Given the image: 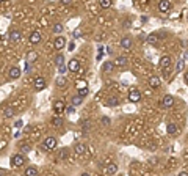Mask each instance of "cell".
Returning <instances> with one entry per match:
<instances>
[{
    "label": "cell",
    "instance_id": "obj_1",
    "mask_svg": "<svg viewBox=\"0 0 188 176\" xmlns=\"http://www.w3.org/2000/svg\"><path fill=\"white\" fill-rule=\"evenodd\" d=\"M56 148V138L55 137H47L44 138V145H42V151H50V149Z\"/></svg>",
    "mask_w": 188,
    "mask_h": 176
},
{
    "label": "cell",
    "instance_id": "obj_2",
    "mask_svg": "<svg viewBox=\"0 0 188 176\" xmlns=\"http://www.w3.org/2000/svg\"><path fill=\"white\" fill-rule=\"evenodd\" d=\"M25 164V156L23 154H14L11 157V165L13 167H21V165Z\"/></svg>",
    "mask_w": 188,
    "mask_h": 176
},
{
    "label": "cell",
    "instance_id": "obj_3",
    "mask_svg": "<svg viewBox=\"0 0 188 176\" xmlns=\"http://www.w3.org/2000/svg\"><path fill=\"white\" fill-rule=\"evenodd\" d=\"M33 87H35L36 91H41V90L46 88V79L42 77V76H38V77L35 79V82H33Z\"/></svg>",
    "mask_w": 188,
    "mask_h": 176
},
{
    "label": "cell",
    "instance_id": "obj_4",
    "mask_svg": "<svg viewBox=\"0 0 188 176\" xmlns=\"http://www.w3.org/2000/svg\"><path fill=\"white\" fill-rule=\"evenodd\" d=\"M21 74H22V71H21V68H19V66H11V68H9V71H8V76H9V79H11V80L19 79V77H21Z\"/></svg>",
    "mask_w": 188,
    "mask_h": 176
},
{
    "label": "cell",
    "instance_id": "obj_5",
    "mask_svg": "<svg viewBox=\"0 0 188 176\" xmlns=\"http://www.w3.org/2000/svg\"><path fill=\"white\" fill-rule=\"evenodd\" d=\"M171 65H173V58H171L169 55H163V57L160 58V68L162 69L171 68Z\"/></svg>",
    "mask_w": 188,
    "mask_h": 176
},
{
    "label": "cell",
    "instance_id": "obj_6",
    "mask_svg": "<svg viewBox=\"0 0 188 176\" xmlns=\"http://www.w3.org/2000/svg\"><path fill=\"white\" fill-rule=\"evenodd\" d=\"M129 101L130 102H140L141 101V93L136 88H132L129 93Z\"/></svg>",
    "mask_w": 188,
    "mask_h": 176
},
{
    "label": "cell",
    "instance_id": "obj_7",
    "mask_svg": "<svg viewBox=\"0 0 188 176\" xmlns=\"http://www.w3.org/2000/svg\"><path fill=\"white\" fill-rule=\"evenodd\" d=\"M53 46H55L56 51H61V49L66 46V38H64V36H61V35H58V36L55 38V42H53Z\"/></svg>",
    "mask_w": 188,
    "mask_h": 176
},
{
    "label": "cell",
    "instance_id": "obj_8",
    "mask_svg": "<svg viewBox=\"0 0 188 176\" xmlns=\"http://www.w3.org/2000/svg\"><path fill=\"white\" fill-rule=\"evenodd\" d=\"M68 69H69V71H72V72L80 71V61H79L77 58L69 60V63H68Z\"/></svg>",
    "mask_w": 188,
    "mask_h": 176
},
{
    "label": "cell",
    "instance_id": "obj_9",
    "mask_svg": "<svg viewBox=\"0 0 188 176\" xmlns=\"http://www.w3.org/2000/svg\"><path fill=\"white\" fill-rule=\"evenodd\" d=\"M174 105V98L171 94H166L163 98V101H162V107H164V109H171Z\"/></svg>",
    "mask_w": 188,
    "mask_h": 176
},
{
    "label": "cell",
    "instance_id": "obj_10",
    "mask_svg": "<svg viewBox=\"0 0 188 176\" xmlns=\"http://www.w3.org/2000/svg\"><path fill=\"white\" fill-rule=\"evenodd\" d=\"M158 9L162 13H168L171 9V2L169 0H160L158 2Z\"/></svg>",
    "mask_w": 188,
    "mask_h": 176
},
{
    "label": "cell",
    "instance_id": "obj_11",
    "mask_svg": "<svg viewBox=\"0 0 188 176\" xmlns=\"http://www.w3.org/2000/svg\"><path fill=\"white\" fill-rule=\"evenodd\" d=\"M41 33L39 32H33V33H30V38H28V42L30 44H38L39 41H41Z\"/></svg>",
    "mask_w": 188,
    "mask_h": 176
},
{
    "label": "cell",
    "instance_id": "obj_12",
    "mask_svg": "<svg viewBox=\"0 0 188 176\" xmlns=\"http://www.w3.org/2000/svg\"><path fill=\"white\" fill-rule=\"evenodd\" d=\"M9 39H11L13 42H19L22 39L21 32H19V30H11V32H9Z\"/></svg>",
    "mask_w": 188,
    "mask_h": 176
},
{
    "label": "cell",
    "instance_id": "obj_13",
    "mask_svg": "<svg viewBox=\"0 0 188 176\" xmlns=\"http://www.w3.org/2000/svg\"><path fill=\"white\" fill-rule=\"evenodd\" d=\"M160 84H162V80H160L158 76H152V77L149 79V85H150V88H158V87H160Z\"/></svg>",
    "mask_w": 188,
    "mask_h": 176
},
{
    "label": "cell",
    "instance_id": "obj_14",
    "mask_svg": "<svg viewBox=\"0 0 188 176\" xmlns=\"http://www.w3.org/2000/svg\"><path fill=\"white\" fill-rule=\"evenodd\" d=\"M121 47H124V49L132 47V38H130V36H124V38L121 39Z\"/></svg>",
    "mask_w": 188,
    "mask_h": 176
},
{
    "label": "cell",
    "instance_id": "obj_15",
    "mask_svg": "<svg viewBox=\"0 0 188 176\" xmlns=\"http://www.w3.org/2000/svg\"><path fill=\"white\" fill-rule=\"evenodd\" d=\"M53 109H55V112H56V113H63V112L66 110L64 102H63V101H56L55 104H53Z\"/></svg>",
    "mask_w": 188,
    "mask_h": 176
},
{
    "label": "cell",
    "instance_id": "obj_16",
    "mask_svg": "<svg viewBox=\"0 0 188 176\" xmlns=\"http://www.w3.org/2000/svg\"><path fill=\"white\" fill-rule=\"evenodd\" d=\"M177 131H179V127H177L176 124H174V123H169V124L166 126V132L169 135H176L177 134Z\"/></svg>",
    "mask_w": 188,
    "mask_h": 176
},
{
    "label": "cell",
    "instance_id": "obj_17",
    "mask_svg": "<svg viewBox=\"0 0 188 176\" xmlns=\"http://www.w3.org/2000/svg\"><path fill=\"white\" fill-rule=\"evenodd\" d=\"M85 149H86V146L83 143H77L75 146H74V152H75L77 156H82L83 152H85Z\"/></svg>",
    "mask_w": 188,
    "mask_h": 176
},
{
    "label": "cell",
    "instance_id": "obj_18",
    "mask_svg": "<svg viewBox=\"0 0 188 176\" xmlns=\"http://www.w3.org/2000/svg\"><path fill=\"white\" fill-rule=\"evenodd\" d=\"M113 69H115V63H113V61H105V63H103V66H102V71L103 72H111Z\"/></svg>",
    "mask_w": 188,
    "mask_h": 176
},
{
    "label": "cell",
    "instance_id": "obj_19",
    "mask_svg": "<svg viewBox=\"0 0 188 176\" xmlns=\"http://www.w3.org/2000/svg\"><path fill=\"white\" fill-rule=\"evenodd\" d=\"M107 105H108V107H116V105H119V98H116V96L108 98L107 99Z\"/></svg>",
    "mask_w": 188,
    "mask_h": 176
},
{
    "label": "cell",
    "instance_id": "obj_20",
    "mask_svg": "<svg viewBox=\"0 0 188 176\" xmlns=\"http://www.w3.org/2000/svg\"><path fill=\"white\" fill-rule=\"evenodd\" d=\"M23 175L25 176H38V170H36V167H28Z\"/></svg>",
    "mask_w": 188,
    "mask_h": 176
},
{
    "label": "cell",
    "instance_id": "obj_21",
    "mask_svg": "<svg viewBox=\"0 0 188 176\" xmlns=\"http://www.w3.org/2000/svg\"><path fill=\"white\" fill-rule=\"evenodd\" d=\"M36 58H38L36 52H33V51H32V52H28V54H27V63H28V65H30V63H33Z\"/></svg>",
    "mask_w": 188,
    "mask_h": 176
},
{
    "label": "cell",
    "instance_id": "obj_22",
    "mask_svg": "<svg viewBox=\"0 0 188 176\" xmlns=\"http://www.w3.org/2000/svg\"><path fill=\"white\" fill-rule=\"evenodd\" d=\"M117 171V165L116 164H108L107 165V173L108 175H113V173H116Z\"/></svg>",
    "mask_w": 188,
    "mask_h": 176
},
{
    "label": "cell",
    "instance_id": "obj_23",
    "mask_svg": "<svg viewBox=\"0 0 188 176\" xmlns=\"http://www.w3.org/2000/svg\"><path fill=\"white\" fill-rule=\"evenodd\" d=\"M82 101H83V98H82V96H79V94H77V96H74V98L70 99V102H72V105H74V107L80 105V104H82Z\"/></svg>",
    "mask_w": 188,
    "mask_h": 176
},
{
    "label": "cell",
    "instance_id": "obj_24",
    "mask_svg": "<svg viewBox=\"0 0 188 176\" xmlns=\"http://www.w3.org/2000/svg\"><path fill=\"white\" fill-rule=\"evenodd\" d=\"M66 85V77L64 76H60V77H56V87L58 88H63Z\"/></svg>",
    "mask_w": 188,
    "mask_h": 176
},
{
    "label": "cell",
    "instance_id": "obj_25",
    "mask_svg": "<svg viewBox=\"0 0 188 176\" xmlns=\"http://www.w3.org/2000/svg\"><path fill=\"white\" fill-rule=\"evenodd\" d=\"M111 0H99V5L102 6L103 9H107V8H110V6H111Z\"/></svg>",
    "mask_w": 188,
    "mask_h": 176
},
{
    "label": "cell",
    "instance_id": "obj_26",
    "mask_svg": "<svg viewBox=\"0 0 188 176\" xmlns=\"http://www.w3.org/2000/svg\"><path fill=\"white\" fill-rule=\"evenodd\" d=\"M52 124L55 126V127H60V126H63V119L60 117H53L52 118Z\"/></svg>",
    "mask_w": 188,
    "mask_h": 176
},
{
    "label": "cell",
    "instance_id": "obj_27",
    "mask_svg": "<svg viewBox=\"0 0 188 176\" xmlns=\"http://www.w3.org/2000/svg\"><path fill=\"white\" fill-rule=\"evenodd\" d=\"M115 65H117V66H124V65H127V58H126V57H117V58H116V61H115Z\"/></svg>",
    "mask_w": 188,
    "mask_h": 176
},
{
    "label": "cell",
    "instance_id": "obj_28",
    "mask_svg": "<svg viewBox=\"0 0 188 176\" xmlns=\"http://www.w3.org/2000/svg\"><path fill=\"white\" fill-rule=\"evenodd\" d=\"M183 68H185V60H179V61H177V66H176V71L180 72Z\"/></svg>",
    "mask_w": 188,
    "mask_h": 176
},
{
    "label": "cell",
    "instance_id": "obj_29",
    "mask_svg": "<svg viewBox=\"0 0 188 176\" xmlns=\"http://www.w3.org/2000/svg\"><path fill=\"white\" fill-rule=\"evenodd\" d=\"M55 63H56V66H63V65H64V57H63L61 54H60V55H56Z\"/></svg>",
    "mask_w": 188,
    "mask_h": 176
},
{
    "label": "cell",
    "instance_id": "obj_30",
    "mask_svg": "<svg viewBox=\"0 0 188 176\" xmlns=\"http://www.w3.org/2000/svg\"><path fill=\"white\" fill-rule=\"evenodd\" d=\"M61 32H63V25L61 24H55L53 25V33H55V35H60Z\"/></svg>",
    "mask_w": 188,
    "mask_h": 176
},
{
    "label": "cell",
    "instance_id": "obj_31",
    "mask_svg": "<svg viewBox=\"0 0 188 176\" xmlns=\"http://www.w3.org/2000/svg\"><path fill=\"white\" fill-rule=\"evenodd\" d=\"M88 94H89L88 87H86V88H80V90H79V96H82V98H85V96H88Z\"/></svg>",
    "mask_w": 188,
    "mask_h": 176
},
{
    "label": "cell",
    "instance_id": "obj_32",
    "mask_svg": "<svg viewBox=\"0 0 188 176\" xmlns=\"http://www.w3.org/2000/svg\"><path fill=\"white\" fill-rule=\"evenodd\" d=\"M13 115H14V112H13L11 109H3V117H6V118H11Z\"/></svg>",
    "mask_w": 188,
    "mask_h": 176
},
{
    "label": "cell",
    "instance_id": "obj_33",
    "mask_svg": "<svg viewBox=\"0 0 188 176\" xmlns=\"http://www.w3.org/2000/svg\"><path fill=\"white\" fill-rule=\"evenodd\" d=\"M157 41H158V38H157L155 35H150L149 38H147V42H149V44H157Z\"/></svg>",
    "mask_w": 188,
    "mask_h": 176
},
{
    "label": "cell",
    "instance_id": "obj_34",
    "mask_svg": "<svg viewBox=\"0 0 188 176\" xmlns=\"http://www.w3.org/2000/svg\"><path fill=\"white\" fill-rule=\"evenodd\" d=\"M86 87H88V85H86V80H79V82H77V88H86Z\"/></svg>",
    "mask_w": 188,
    "mask_h": 176
},
{
    "label": "cell",
    "instance_id": "obj_35",
    "mask_svg": "<svg viewBox=\"0 0 188 176\" xmlns=\"http://www.w3.org/2000/svg\"><path fill=\"white\" fill-rule=\"evenodd\" d=\"M21 149H22V152H30L32 151V146H30V145H22Z\"/></svg>",
    "mask_w": 188,
    "mask_h": 176
},
{
    "label": "cell",
    "instance_id": "obj_36",
    "mask_svg": "<svg viewBox=\"0 0 188 176\" xmlns=\"http://www.w3.org/2000/svg\"><path fill=\"white\" fill-rule=\"evenodd\" d=\"M82 36V28H75L74 30V38H80Z\"/></svg>",
    "mask_w": 188,
    "mask_h": 176
},
{
    "label": "cell",
    "instance_id": "obj_37",
    "mask_svg": "<svg viewBox=\"0 0 188 176\" xmlns=\"http://www.w3.org/2000/svg\"><path fill=\"white\" fill-rule=\"evenodd\" d=\"M22 126H23V123H22V119H17V121H16V123H14V127H16V129H21V127H22Z\"/></svg>",
    "mask_w": 188,
    "mask_h": 176
},
{
    "label": "cell",
    "instance_id": "obj_38",
    "mask_svg": "<svg viewBox=\"0 0 188 176\" xmlns=\"http://www.w3.org/2000/svg\"><path fill=\"white\" fill-rule=\"evenodd\" d=\"M100 123H102V124H110V118L108 117H102L100 118Z\"/></svg>",
    "mask_w": 188,
    "mask_h": 176
},
{
    "label": "cell",
    "instance_id": "obj_39",
    "mask_svg": "<svg viewBox=\"0 0 188 176\" xmlns=\"http://www.w3.org/2000/svg\"><path fill=\"white\" fill-rule=\"evenodd\" d=\"M66 69H68V66H66V65H63V66H58V71H60V74H64V72H66Z\"/></svg>",
    "mask_w": 188,
    "mask_h": 176
},
{
    "label": "cell",
    "instance_id": "obj_40",
    "mask_svg": "<svg viewBox=\"0 0 188 176\" xmlns=\"http://www.w3.org/2000/svg\"><path fill=\"white\" fill-rule=\"evenodd\" d=\"M162 71H163L164 77H169V74H171V68H168V69H162Z\"/></svg>",
    "mask_w": 188,
    "mask_h": 176
},
{
    "label": "cell",
    "instance_id": "obj_41",
    "mask_svg": "<svg viewBox=\"0 0 188 176\" xmlns=\"http://www.w3.org/2000/svg\"><path fill=\"white\" fill-rule=\"evenodd\" d=\"M66 112H68V113H74V105H69V107H66Z\"/></svg>",
    "mask_w": 188,
    "mask_h": 176
},
{
    "label": "cell",
    "instance_id": "obj_42",
    "mask_svg": "<svg viewBox=\"0 0 188 176\" xmlns=\"http://www.w3.org/2000/svg\"><path fill=\"white\" fill-rule=\"evenodd\" d=\"M66 154H68V149H61V154H60V156H61V157H66Z\"/></svg>",
    "mask_w": 188,
    "mask_h": 176
},
{
    "label": "cell",
    "instance_id": "obj_43",
    "mask_svg": "<svg viewBox=\"0 0 188 176\" xmlns=\"http://www.w3.org/2000/svg\"><path fill=\"white\" fill-rule=\"evenodd\" d=\"M177 176H188V173H185V171H180V173L177 175Z\"/></svg>",
    "mask_w": 188,
    "mask_h": 176
},
{
    "label": "cell",
    "instance_id": "obj_44",
    "mask_svg": "<svg viewBox=\"0 0 188 176\" xmlns=\"http://www.w3.org/2000/svg\"><path fill=\"white\" fill-rule=\"evenodd\" d=\"M61 2H63V3H70L72 0H61Z\"/></svg>",
    "mask_w": 188,
    "mask_h": 176
},
{
    "label": "cell",
    "instance_id": "obj_45",
    "mask_svg": "<svg viewBox=\"0 0 188 176\" xmlns=\"http://www.w3.org/2000/svg\"><path fill=\"white\" fill-rule=\"evenodd\" d=\"M82 176H91L89 173H82Z\"/></svg>",
    "mask_w": 188,
    "mask_h": 176
},
{
    "label": "cell",
    "instance_id": "obj_46",
    "mask_svg": "<svg viewBox=\"0 0 188 176\" xmlns=\"http://www.w3.org/2000/svg\"><path fill=\"white\" fill-rule=\"evenodd\" d=\"M0 2H5V0H0Z\"/></svg>",
    "mask_w": 188,
    "mask_h": 176
}]
</instances>
